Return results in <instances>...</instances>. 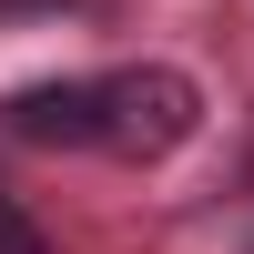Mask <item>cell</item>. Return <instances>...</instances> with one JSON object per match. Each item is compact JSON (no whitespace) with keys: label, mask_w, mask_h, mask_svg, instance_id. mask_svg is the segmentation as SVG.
Returning <instances> with one entry per match:
<instances>
[{"label":"cell","mask_w":254,"mask_h":254,"mask_svg":"<svg viewBox=\"0 0 254 254\" xmlns=\"http://www.w3.org/2000/svg\"><path fill=\"white\" fill-rule=\"evenodd\" d=\"M193 132H203V92H193V71H173V61H122V71L92 81V153L173 163Z\"/></svg>","instance_id":"cell-1"},{"label":"cell","mask_w":254,"mask_h":254,"mask_svg":"<svg viewBox=\"0 0 254 254\" xmlns=\"http://www.w3.org/2000/svg\"><path fill=\"white\" fill-rule=\"evenodd\" d=\"M20 142H51V153H92V81H41V92L10 102Z\"/></svg>","instance_id":"cell-2"},{"label":"cell","mask_w":254,"mask_h":254,"mask_svg":"<svg viewBox=\"0 0 254 254\" xmlns=\"http://www.w3.org/2000/svg\"><path fill=\"white\" fill-rule=\"evenodd\" d=\"M0 254H41V234H31V224L10 214V203H0Z\"/></svg>","instance_id":"cell-3"},{"label":"cell","mask_w":254,"mask_h":254,"mask_svg":"<svg viewBox=\"0 0 254 254\" xmlns=\"http://www.w3.org/2000/svg\"><path fill=\"white\" fill-rule=\"evenodd\" d=\"M10 20H51V10H71V0H0Z\"/></svg>","instance_id":"cell-4"}]
</instances>
